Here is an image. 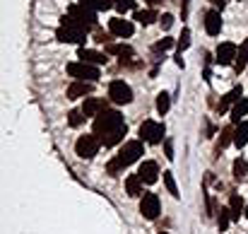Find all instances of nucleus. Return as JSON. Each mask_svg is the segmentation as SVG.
I'll use <instances>...</instances> for the list:
<instances>
[{
	"label": "nucleus",
	"mask_w": 248,
	"mask_h": 234,
	"mask_svg": "<svg viewBox=\"0 0 248 234\" xmlns=\"http://www.w3.org/2000/svg\"><path fill=\"white\" fill-rule=\"evenodd\" d=\"M140 155H145V145H142V140H130V143L123 145V150H121L118 155L106 164V171H108L111 176H116V174H121L125 167H130L133 162H138Z\"/></svg>",
	"instance_id": "nucleus-1"
},
{
	"label": "nucleus",
	"mask_w": 248,
	"mask_h": 234,
	"mask_svg": "<svg viewBox=\"0 0 248 234\" xmlns=\"http://www.w3.org/2000/svg\"><path fill=\"white\" fill-rule=\"evenodd\" d=\"M121 126H125L123 123V114L116 111V109H104L101 114L94 116V133L99 138L111 133V131H116V128H121Z\"/></svg>",
	"instance_id": "nucleus-2"
},
{
	"label": "nucleus",
	"mask_w": 248,
	"mask_h": 234,
	"mask_svg": "<svg viewBox=\"0 0 248 234\" xmlns=\"http://www.w3.org/2000/svg\"><path fill=\"white\" fill-rule=\"evenodd\" d=\"M63 22L78 24V27H82L84 32H89V29L96 24V12H94V10H89V7H84V5H73V7H70V12L63 17Z\"/></svg>",
	"instance_id": "nucleus-3"
},
{
	"label": "nucleus",
	"mask_w": 248,
	"mask_h": 234,
	"mask_svg": "<svg viewBox=\"0 0 248 234\" xmlns=\"http://www.w3.org/2000/svg\"><path fill=\"white\" fill-rule=\"evenodd\" d=\"M56 39L63 41V44H80L82 46L87 41V32L78 24H70V22H61L58 32H56Z\"/></svg>",
	"instance_id": "nucleus-4"
},
{
	"label": "nucleus",
	"mask_w": 248,
	"mask_h": 234,
	"mask_svg": "<svg viewBox=\"0 0 248 234\" xmlns=\"http://www.w3.org/2000/svg\"><path fill=\"white\" fill-rule=\"evenodd\" d=\"M68 75L75 80H84V82H96L99 80V68L84 61H73L68 63Z\"/></svg>",
	"instance_id": "nucleus-5"
},
{
	"label": "nucleus",
	"mask_w": 248,
	"mask_h": 234,
	"mask_svg": "<svg viewBox=\"0 0 248 234\" xmlns=\"http://www.w3.org/2000/svg\"><path fill=\"white\" fill-rule=\"evenodd\" d=\"M99 148H101V140H99L96 133L94 135H80L78 143H75V152H78V157H82V159H92V157L99 152Z\"/></svg>",
	"instance_id": "nucleus-6"
},
{
	"label": "nucleus",
	"mask_w": 248,
	"mask_h": 234,
	"mask_svg": "<svg viewBox=\"0 0 248 234\" xmlns=\"http://www.w3.org/2000/svg\"><path fill=\"white\" fill-rule=\"evenodd\" d=\"M140 140L150 143V145H159L164 140V126L157 121H145L140 126Z\"/></svg>",
	"instance_id": "nucleus-7"
},
{
	"label": "nucleus",
	"mask_w": 248,
	"mask_h": 234,
	"mask_svg": "<svg viewBox=\"0 0 248 234\" xmlns=\"http://www.w3.org/2000/svg\"><path fill=\"white\" fill-rule=\"evenodd\" d=\"M108 99L113 104H130L133 101V89L123 82V80H113L108 84Z\"/></svg>",
	"instance_id": "nucleus-8"
},
{
	"label": "nucleus",
	"mask_w": 248,
	"mask_h": 234,
	"mask_svg": "<svg viewBox=\"0 0 248 234\" xmlns=\"http://www.w3.org/2000/svg\"><path fill=\"white\" fill-rule=\"evenodd\" d=\"M140 213H142V217H147V220H157L159 213H162L159 196H157V193H145L142 201H140Z\"/></svg>",
	"instance_id": "nucleus-9"
},
{
	"label": "nucleus",
	"mask_w": 248,
	"mask_h": 234,
	"mask_svg": "<svg viewBox=\"0 0 248 234\" xmlns=\"http://www.w3.org/2000/svg\"><path fill=\"white\" fill-rule=\"evenodd\" d=\"M236 53H239V46L232 44V41H224L217 46V63L219 66H232L236 61Z\"/></svg>",
	"instance_id": "nucleus-10"
},
{
	"label": "nucleus",
	"mask_w": 248,
	"mask_h": 234,
	"mask_svg": "<svg viewBox=\"0 0 248 234\" xmlns=\"http://www.w3.org/2000/svg\"><path fill=\"white\" fill-rule=\"evenodd\" d=\"M108 29H111V34L113 36H133V32H135V27H133V22L130 19H121V17H116V19H111L108 22Z\"/></svg>",
	"instance_id": "nucleus-11"
},
{
	"label": "nucleus",
	"mask_w": 248,
	"mask_h": 234,
	"mask_svg": "<svg viewBox=\"0 0 248 234\" xmlns=\"http://www.w3.org/2000/svg\"><path fill=\"white\" fill-rule=\"evenodd\" d=\"M205 32H207L210 36H217V34L222 32V15H219V10L205 12Z\"/></svg>",
	"instance_id": "nucleus-12"
},
{
	"label": "nucleus",
	"mask_w": 248,
	"mask_h": 234,
	"mask_svg": "<svg viewBox=\"0 0 248 234\" xmlns=\"http://www.w3.org/2000/svg\"><path fill=\"white\" fill-rule=\"evenodd\" d=\"M138 174H140V179L145 184H155L159 179V167H157V162H142L140 169H138Z\"/></svg>",
	"instance_id": "nucleus-13"
},
{
	"label": "nucleus",
	"mask_w": 248,
	"mask_h": 234,
	"mask_svg": "<svg viewBox=\"0 0 248 234\" xmlns=\"http://www.w3.org/2000/svg\"><path fill=\"white\" fill-rule=\"evenodd\" d=\"M78 58L84 61V63H96V66H101V63H106V61H108V58H106V53H99V51H92V49H84V46H80Z\"/></svg>",
	"instance_id": "nucleus-14"
},
{
	"label": "nucleus",
	"mask_w": 248,
	"mask_h": 234,
	"mask_svg": "<svg viewBox=\"0 0 248 234\" xmlns=\"http://www.w3.org/2000/svg\"><path fill=\"white\" fill-rule=\"evenodd\" d=\"M84 94H92V82H84V80H75L70 87H68V99H80Z\"/></svg>",
	"instance_id": "nucleus-15"
},
{
	"label": "nucleus",
	"mask_w": 248,
	"mask_h": 234,
	"mask_svg": "<svg viewBox=\"0 0 248 234\" xmlns=\"http://www.w3.org/2000/svg\"><path fill=\"white\" fill-rule=\"evenodd\" d=\"M142 179H140V174H130L128 179H125V191H128V196H142Z\"/></svg>",
	"instance_id": "nucleus-16"
},
{
	"label": "nucleus",
	"mask_w": 248,
	"mask_h": 234,
	"mask_svg": "<svg viewBox=\"0 0 248 234\" xmlns=\"http://www.w3.org/2000/svg\"><path fill=\"white\" fill-rule=\"evenodd\" d=\"M123 135H125V126H121V128H116V131H111V133L101 135L99 140H101V145H106V148H113V145H118V143L123 140Z\"/></svg>",
	"instance_id": "nucleus-17"
},
{
	"label": "nucleus",
	"mask_w": 248,
	"mask_h": 234,
	"mask_svg": "<svg viewBox=\"0 0 248 234\" xmlns=\"http://www.w3.org/2000/svg\"><path fill=\"white\" fill-rule=\"evenodd\" d=\"M234 145H236V148H246L248 145V123L246 121L236 123V128H234Z\"/></svg>",
	"instance_id": "nucleus-18"
},
{
	"label": "nucleus",
	"mask_w": 248,
	"mask_h": 234,
	"mask_svg": "<svg viewBox=\"0 0 248 234\" xmlns=\"http://www.w3.org/2000/svg\"><path fill=\"white\" fill-rule=\"evenodd\" d=\"M104 109H106V104H104L101 99H94V97H89V99L84 101V106H82L84 116H96V114H101Z\"/></svg>",
	"instance_id": "nucleus-19"
},
{
	"label": "nucleus",
	"mask_w": 248,
	"mask_h": 234,
	"mask_svg": "<svg viewBox=\"0 0 248 234\" xmlns=\"http://www.w3.org/2000/svg\"><path fill=\"white\" fill-rule=\"evenodd\" d=\"M244 116H248V99L246 97H241V99L232 106V121H234V123H241Z\"/></svg>",
	"instance_id": "nucleus-20"
},
{
	"label": "nucleus",
	"mask_w": 248,
	"mask_h": 234,
	"mask_svg": "<svg viewBox=\"0 0 248 234\" xmlns=\"http://www.w3.org/2000/svg\"><path fill=\"white\" fill-rule=\"evenodd\" d=\"M229 210H232V220H239V217L246 213V208H244V198H241L239 193H234V196L229 198Z\"/></svg>",
	"instance_id": "nucleus-21"
},
{
	"label": "nucleus",
	"mask_w": 248,
	"mask_h": 234,
	"mask_svg": "<svg viewBox=\"0 0 248 234\" xmlns=\"http://www.w3.org/2000/svg\"><path fill=\"white\" fill-rule=\"evenodd\" d=\"M248 66V39L239 46V53H236V61H234V68H236V73H241L244 68Z\"/></svg>",
	"instance_id": "nucleus-22"
},
{
	"label": "nucleus",
	"mask_w": 248,
	"mask_h": 234,
	"mask_svg": "<svg viewBox=\"0 0 248 234\" xmlns=\"http://www.w3.org/2000/svg\"><path fill=\"white\" fill-rule=\"evenodd\" d=\"M241 94H244V92H241V87H234L229 94H224V99H222V104H219V114H222V111H227V109H229V104H236V101L241 99Z\"/></svg>",
	"instance_id": "nucleus-23"
},
{
	"label": "nucleus",
	"mask_w": 248,
	"mask_h": 234,
	"mask_svg": "<svg viewBox=\"0 0 248 234\" xmlns=\"http://www.w3.org/2000/svg\"><path fill=\"white\" fill-rule=\"evenodd\" d=\"M106 51H108V53H116V56H121V58H130V56H133V49L125 46V44H108Z\"/></svg>",
	"instance_id": "nucleus-24"
},
{
	"label": "nucleus",
	"mask_w": 248,
	"mask_h": 234,
	"mask_svg": "<svg viewBox=\"0 0 248 234\" xmlns=\"http://www.w3.org/2000/svg\"><path fill=\"white\" fill-rule=\"evenodd\" d=\"M80 5H84V7H89V10H94V12L113 7V2H111V0H80Z\"/></svg>",
	"instance_id": "nucleus-25"
},
{
	"label": "nucleus",
	"mask_w": 248,
	"mask_h": 234,
	"mask_svg": "<svg viewBox=\"0 0 248 234\" xmlns=\"http://www.w3.org/2000/svg\"><path fill=\"white\" fill-rule=\"evenodd\" d=\"M133 19H138L140 24H145V27H147V24H152V22L157 19V12H155V10H138Z\"/></svg>",
	"instance_id": "nucleus-26"
},
{
	"label": "nucleus",
	"mask_w": 248,
	"mask_h": 234,
	"mask_svg": "<svg viewBox=\"0 0 248 234\" xmlns=\"http://www.w3.org/2000/svg\"><path fill=\"white\" fill-rule=\"evenodd\" d=\"M229 222H232V210H229V208H222L219 215H217V227H219V232H227Z\"/></svg>",
	"instance_id": "nucleus-27"
},
{
	"label": "nucleus",
	"mask_w": 248,
	"mask_h": 234,
	"mask_svg": "<svg viewBox=\"0 0 248 234\" xmlns=\"http://www.w3.org/2000/svg\"><path fill=\"white\" fill-rule=\"evenodd\" d=\"M162 179H164L166 191H169L173 198H178L181 193H178V186H176V181H173V174H171V171H164V174H162Z\"/></svg>",
	"instance_id": "nucleus-28"
},
{
	"label": "nucleus",
	"mask_w": 248,
	"mask_h": 234,
	"mask_svg": "<svg viewBox=\"0 0 248 234\" xmlns=\"http://www.w3.org/2000/svg\"><path fill=\"white\" fill-rule=\"evenodd\" d=\"M84 118H87V116H84V111H82V109H73V111L68 114V123H70L73 128L82 126V123H84Z\"/></svg>",
	"instance_id": "nucleus-29"
},
{
	"label": "nucleus",
	"mask_w": 248,
	"mask_h": 234,
	"mask_svg": "<svg viewBox=\"0 0 248 234\" xmlns=\"http://www.w3.org/2000/svg\"><path fill=\"white\" fill-rule=\"evenodd\" d=\"M169 106H171L169 94H166V92H159V94H157V111H159V116H164L166 111H169Z\"/></svg>",
	"instance_id": "nucleus-30"
},
{
	"label": "nucleus",
	"mask_w": 248,
	"mask_h": 234,
	"mask_svg": "<svg viewBox=\"0 0 248 234\" xmlns=\"http://www.w3.org/2000/svg\"><path fill=\"white\" fill-rule=\"evenodd\" d=\"M246 171H248L246 159H244V157H239V159L234 162V179H239V181H241V179L246 176Z\"/></svg>",
	"instance_id": "nucleus-31"
},
{
	"label": "nucleus",
	"mask_w": 248,
	"mask_h": 234,
	"mask_svg": "<svg viewBox=\"0 0 248 234\" xmlns=\"http://www.w3.org/2000/svg\"><path fill=\"white\" fill-rule=\"evenodd\" d=\"M234 143V128H224L222 131V138H219V148H227Z\"/></svg>",
	"instance_id": "nucleus-32"
},
{
	"label": "nucleus",
	"mask_w": 248,
	"mask_h": 234,
	"mask_svg": "<svg viewBox=\"0 0 248 234\" xmlns=\"http://www.w3.org/2000/svg\"><path fill=\"white\" fill-rule=\"evenodd\" d=\"M113 7L118 12H128V10H135V0H113Z\"/></svg>",
	"instance_id": "nucleus-33"
},
{
	"label": "nucleus",
	"mask_w": 248,
	"mask_h": 234,
	"mask_svg": "<svg viewBox=\"0 0 248 234\" xmlns=\"http://www.w3.org/2000/svg\"><path fill=\"white\" fill-rule=\"evenodd\" d=\"M188 46H190V32L186 29V32L181 34V41H178V53H181V51H186Z\"/></svg>",
	"instance_id": "nucleus-34"
},
{
	"label": "nucleus",
	"mask_w": 248,
	"mask_h": 234,
	"mask_svg": "<svg viewBox=\"0 0 248 234\" xmlns=\"http://www.w3.org/2000/svg\"><path fill=\"white\" fill-rule=\"evenodd\" d=\"M171 46H173V39H162L159 44H155V51H166Z\"/></svg>",
	"instance_id": "nucleus-35"
},
{
	"label": "nucleus",
	"mask_w": 248,
	"mask_h": 234,
	"mask_svg": "<svg viewBox=\"0 0 248 234\" xmlns=\"http://www.w3.org/2000/svg\"><path fill=\"white\" fill-rule=\"evenodd\" d=\"M159 22H162V27H164V29H171L173 17H171V15H162V17H159Z\"/></svg>",
	"instance_id": "nucleus-36"
},
{
	"label": "nucleus",
	"mask_w": 248,
	"mask_h": 234,
	"mask_svg": "<svg viewBox=\"0 0 248 234\" xmlns=\"http://www.w3.org/2000/svg\"><path fill=\"white\" fill-rule=\"evenodd\" d=\"M166 157L173 159V145H171V140H166Z\"/></svg>",
	"instance_id": "nucleus-37"
},
{
	"label": "nucleus",
	"mask_w": 248,
	"mask_h": 234,
	"mask_svg": "<svg viewBox=\"0 0 248 234\" xmlns=\"http://www.w3.org/2000/svg\"><path fill=\"white\" fill-rule=\"evenodd\" d=\"M210 2H212V5L217 7V10H222V7L227 5V0H210Z\"/></svg>",
	"instance_id": "nucleus-38"
},
{
	"label": "nucleus",
	"mask_w": 248,
	"mask_h": 234,
	"mask_svg": "<svg viewBox=\"0 0 248 234\" xmlns=\"http://www.w3.org/2000/svg\"><path fill=\"white\" fill-rule=\"evenodd\" d=\"M164 0H147V5H152V7H157V5H162Z\"/></svg>",
	"instance_id": "nucleus-39"
},
{
	"label": "nucleus",
	"mask_w": 248,
	"mask_h": 234,
	"mask_svg": "<svg viewBox=\"0 0 248 234\" xmlns=\"http://www.w3.org/2000/svg\"><path fill=\"white\" fill-rule=\"evenodd\" d=\"M246 217H248V203H246Z\"/></svg>",
	"instance_id": "nucleus-40"
},
{
	"label": "nucleus",
	"mask_w": 248,
	"mask_h": 234,
	"mask_svg": "<svg viewBox=\"0 0 248 234\" xmlns=\"http://www.w3.org/2000/svg\"><path fill=\"white\" fill-rule=\"evenodd\" d=\"M162 234H169V232H162Z\"/></svg>",
	"instance_id": "nucleus-41"
}]
</instances>
